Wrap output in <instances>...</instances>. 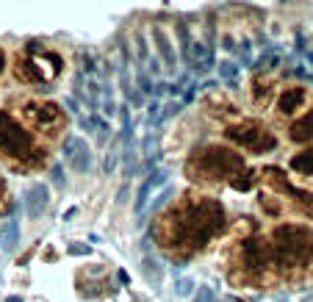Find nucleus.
<instances>
[{"label":"nucleus","instance_id":"f257e3e1","mask_svg":"<svg viewBox=\"0 0 313 302\" xmlns=\"http://www.w3.org/2000/svg\"><path fill=\"white\" fill-rule=\"evenodd\" d=\"M224 208L211 197H186L183 203H178L169 214H164L158 225V241L172 252L175 258H180L178 264H183V258L194 255L205 247L211 238H216L224 230Z\"/></svg>","mask_w":313,"mask_h":302},{"label":"nucleus","instance_id":"f03ea898","mask_svg":"<svg viewBox=\"0 0 313 302\" xmlns=\"http://www.w3.org/2000/svg\"><path fill=\"white\" fill-rule=\"evenodd\" d=\"M186 175L200 186H216L230 183L233 189L247 191L255 183V172L247 169V164L239 153L222 144H202L186 161Z\"/></svg>","mask_w":313,"mask_h":302},{"label":"nucleus","instance_id":"7ed1b4c3","mask_svg":"<svg viewBox=\"0 0 313 302\" xmlns=\"http://www.w3.org/2000/svg\"><path fill=\"white\" fill-rule=\"evenodd\" d=\"M272 264L285 280H299L313 266V230L305 225H280L269 241Z\"/></svg>","mask_w":313,"mask_h":302},{"label":"nucleus","instance_id":"20e7f679","mask_svg":"<svg viewBox=\"0 0 313 302\" xmlns=\"http://www.w3.org/2000/svg\"><path fill=\"white\" fill-rule=\"evenodd\" d=\"M269 266H272L269 241L247 236L239 244V264H236V272H230V277L236 274V280H241V286H255L269 274Z\"/></svg>","mask_w":313,"mask_h":302},{"label":"nucleus","instance_id":"39448f33","mask_svg":"<svg viewBox=\"0 0 313 302\" xmlns=\"http://www.w3.org/2000/svg\"><path fill=\"white\" fill-rule=\"evenodd\" d=\"M224 136L236 144V147L247 150V153H255V155H263V153H272L277 147V136L258 119H236V122H227L224 128Z\"/></svg>","mask_w":313,"mask_h":302},{"label":"nucleus","instance_id":"423d86ee","mask_svg":"<svg viewBox=\"0 0 313 302\" xmlns=\"http://www.w3.org/2000/svg\"><path fill=\"white\" fill-rule=\"evenodd\" d=\"M0 150L6 155H11V158H23V161H28L33 155V144L28 139V133L3 111H0Z\"/></svg>","mask_w":313,"mask_h":302},{"label":"nucleus","instance_id":"0eeeda50","mask_svg":"<svg viewBox=\"0 0 313 302\" xmlns=\"http://www.w3.org/2000/svg\"><path fill=\"white\" fill-rule=\"evenodd\" d=\"M61 155H64V161L70 164L72 172H78V175H86L92 169V147L80 139V136H67Z\"/></svg>","mask_w":313,"mask_h":302},{"label":"nucleus","instance_id":"6e6552de","mask_svg":"<svg viewBox=\"0 0 313 302\" xmlns=\"http://www.w3.org/2000/svg\"><path fill=\"white\" fill-rule=\"evenodd\" d=\"M23 116L31 122L36 130H47V133H53L58 125H61V111L56 106H50V103H28V106L23 108Z\"/></svg>","mask_w":313,"mask_h":302},{"label":"nucleus","instance_id":"1a4fd4ad","mask_svg":"<svg viewBox=\"0 0 313 302\" xmlns=\"http://www.w3.org/2000/svg\"><path fill=\"white\" fill-rule=\"evenodd\" d=\"M166 183H169V169H153V172H147L144 183L139 186V191H136V205H133L136 216L144 214V208H147V203H150V194H153V189H161V186H166Z\"/></svg>","mask_w":313,"mask_h":302},{"label":"nucleus","instance_id":"9d476101","mask_svg":"<svg viewBox=\"0 0 313 302\" xmlns=\"http://www.w3.org/2000/svg\"><path fill=\"white\" fill-rule=\"evenodd\" d=\"M275 92H277L275 75L272 72H255V78H253V103L255 106L258 108H269Z\"/></svg>","mask_w":313,"mask_h":302},{"label":"nucleus","instance_id":"9b49d317","mask_svg":"<svg viewBox=\"0 0 313 302\" xmlns=\"http://www.w3.org/2000/svg\"><path fill=\"white\" fill-rule=\"evenodd\" d=\"M153 39H155V47H158V61H164L166 72L172 75L175 70H178V50H175L172 39L166 36V31L161 28V25H153Z\"/></svg>","mask_w":313,"mask_h":302},{"label":"nucleus","instance_id":"f8f14e48","mask_svg":"<svg viewBox=\"0 0 313 302\" xmlns=\"http://www.w3.org/2000/svg\"><path fill=\"white\" fill-rule=\"evenodd\" d=\"M50 205V191H47L45 183H36L28 194L23 197V208H25V214H28L31 219H39L45 214V208Z\"/></svg>","mask_w":313,"mask_h":302},{"label":"nucleus","instance_id":"ddd939ff","mask_svg":"<svg viewBox=\"0 0 313 302\" xmlns=\"http://www.w3.org/2000/svg\"><path fill=\"white\" fill-rule=\"evenodd\" d=\"M302 106H305V89H299V86L285 89L277 97V114L280 116H294Z\"/></svg>","mask_w":313,"mask_h":302},{"label":"nucleus","instance_id":"4468645a","mask_svg":"<svg viewBox=\"0 0 313 302\" xmlns=\"http://www.w3.org/2000/svg\"><path fill=\"white\" fill-rule=\"evenodd\" d=\"M288 136H291V142H294V144H308V142H313V108L302 116V119H297L294 125H291Z\"/></svg>","mask_w":313,"mask_h":302},{"label":"nucleus","instance_id":"2eb2a0df","mask_svg":"<svg viewBox=\"0 0 313 302\" xmlns=\"http://www.w3.org/2000/svg\"><path fill=\"white\" fill-rule=\"evenodd\" d=\"M17 244H19V225H17V219H9V222L0 225V250L14 252Z\"/></svg>","mask_w":313,"mask_h":302},{"label":"nucleus","instance_id":"dca6fc26","mask_svg":"<svg viewBox=\"0 0 313 302\" xmlns=\"http://www.w3.org/2000/svg\"><path fill=\"white\" fill-rule=\"evenodd\" d=\"M141 274L147 277V283L153 286V288H158L161 286V277H164V266H161L153 255H147V258H141Z\"/></svg>","mask_w":313,"mask_h":302},{"label":"nucleus","instance_id":"f3484780","mask_svg":"<svg viewBox=\"0 0 313 302\" xmlns=\"http://www.w3.org/2000/svg\"><path fill=\"white\" fill-rule=\"evenodd\" d=\"M291 169L299 172V175H313V147L297 153L294 158H291Z\"/></svg>","mask_w":313,"mask_h":302},{"label":"nucleus","instance_id":"a211bd4d","mask_svg":"<svg viewBox=\"0 0 313 302\" xmlns=\"http://www.w3.org/2000/svg\"><path fill=\"white\" fill-rule=\"evenodd\" d=\"M216 70H219V78L227 80L230 86H233L236 78H239V64H236L233 58H222V61H216Z\"/></svg>","mask_w":313,"mask_h":302},{"label":"nucleus","instance_id":"6ab92c4d","mask_svg":"<svg viewBox=\"0 0 313 302\" xmlns=\"http://www.w3.org/2000/svg\"><path fill=\"white\" fill-rule=\"evenodd\" d=\"M297 53L305 58V64L313 67V36H297Z\"/></svg>","mask_w":313,"mask_h":302},{"label":"nucleus","instance_id":"aec40b11","mask_svg":"<svg viewBox=\"0 0 313 302\" xmlns=\"http://www.w3.org/2000/svg\"><path fill=\"white\" fill-rule=\"evenodd\" d=\"M194 291H197V286L192 277H178V283H175V294L178 297H192Z\"/></svg>","mask_w":313,"mask_h":302},{"label":"nucleus","instance_id":"412c9836","mask_svg":"<svg viewBox=\"0 0 313 302\" xmlns=\"http://www.w3.org/2000/svg\"><path fill=\"white\" fill-rule=\"evenodd\" d=\"M67 252H70V255H89L92 247L89 244H80V241H72V244H67Z\"/></svg>","mask_w":313,"mask_h":302},{"label":"nucleus","instance_id":"4be33fe9","mask_svg":"<svg viewBox=\"0 0 313 302\" xmlns=\"http://www.w3.org/2000/svg\"><path fill=\"white\" fill-rule=\"evenodd\" d=\"M194 302H214V291H211L208 286H200L194 294Z\"/></svg>","mask_w":313,"mask_h":302},{"label":"nucleus","instance_id":"5701e85b","mask_svg":"<svg viewBox=\"0 0 313 302\" xmlns=\"http://www.w3.org/2000/svg\"><path fill=\"white\" fill-rule=\"evenodd\" d=\"M50 177H53V183L64 186V177H61V167H53V169H50Z\"/></svg>","mask_w":313,"mask_h":302},{"label":"nucleus","instance_id":"b1692460","mask_svg":"<svg viewBox=\"0 0 313 302\" xmlns=\"http://www.w3.org/2000/svg\"><path fill=\"white\" fill-rule=\"evenodd\" d=\"M64 106H67V108H70V111H72V114H78V116H80V108H78V103H75L72 97H67V100H64Z\"/></svg>","mask_w":313,"mask_h":302},{"label":"nucleus","instance_id":"393cba45","mask_svg":"<svg viewBox=\"0 0 313 302\" xmlns=\"http://www.w3.org/2000/svg\"><path fill=\"white\" fill-rule=\"evenodd\" d=\"M117 277H119V283H122V286H131V274H128L125 269H119V272H117Z\"/></svg>","mask_w":313,"mask_h":302},{"label":"nucleus","instance_id":"a878e982","mask_svg":"<svg viewBox=\"0 0 313 302\" xmlns=\"http://www.w3.org/2000/svg\"><path fill=\"white\" fill-rule=\"evenodd\" d=\"M78 214V208H70V211H64V222H70V219Z\"/></svg>","mask_w":313,"mask_h":302},{"label":"nucleus","instance_id":"bb28decb","mask_svg":"<svg viewBox=\"0 0 313 302\" xmlns=\"http://www.w3.org/2000/svg\"><path fill=\"white\" fill-rule=\"evenodd\" d=\"M3 64H6V56H3V50H0V72H3Z\"/></svg>","mask_w":313,"mask_h":302},{"label":"nucleus","instance_id":"cd10ccee","mask_svg":"<svg viewBox=\"0 0 313 302\" xmlns=\"http://www.w3.org/2000/svg\"><path fill=\"white\" fill-rule=\"evenodd\" d=\"M6 302H23V297H17V294H14V297H9Z\"/></svg>","mask_w":313,"mask_h":302},{"label":"nucleus","instance_id":"c85d7f7f","mask_svg":"<svg viewBox=\"0 0 313 302\" xmlns=\"http://www.w3.org/2000/svg\"><path fill=\"white\" fill-rule=\"evenodd\" d=\"M302 302H313V294H308V297H305Z\"/></svg>","mask_w":313,"mask_h":302},{"label":"nucleus","instance_id":"c756f323","mask_svg":"<svg viewBox=\"0 0 313 302\" xmlns=\"http://www.w3.org/2000/svg\"><path fill=\"white\" fill-rule=\"evenodd\" d=\"M277 302H288V299H285V297H280V299H277Z\"/></svg>","mask_w":313,"mask_h":302}]
</instances>
